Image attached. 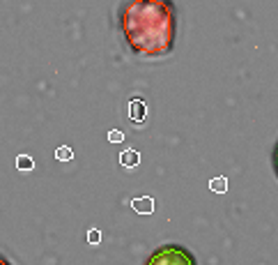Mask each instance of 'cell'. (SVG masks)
<instances>
[{
	"label": "cell",
	"mask_w": 278,
	"mask_h": 265,
	"mask_svg": "<svg viewBox=\"0 0 278 265\" xmlns=\"http://www.w3.org/2000/svg\"><path fill=\"white\" fill-rule=\"evenodd\" d=\"M120 30L131 53L163 58L175 48L177 9L172 0H127L120 7Z\"/></svg>",
	"instance_id": "6da1fadb"
},
{
	"label": "cell",
	"mask_w": 278,
	"mask_h": 265,
	"mask_svg": "<svg viewBox=\"0 0 278 265\" xmlns=\"http://www.w3.org/2000/svg\"><path fill=\"white\" fill-rule=\"evenodd\" d=\"M145 265H198V259L182 245H161L147 256Z\"/></svg>",
	"instance_id": "7a4b0ae2"
},
{
	"label": "cell",
	"mask_w": 278,
	"mask_h": 265,
	"mask_svg": "<svg viewBox=\"0 0 278 265\" xmlns=\"http://www.w3.org/2000/svg\"><path fill=\"white\" fill-rule=\"evenodd\" d=\"M131 210L136 212V215H152L154 199L152 196H136V199H131Z\"/></svg>",
	"instance_id": "3957f363"
},
{
	"label": "cell",
	"mask_w": 278,
	"mask_h": 265,
	"mask_svg": "<svg viewBox=\"0 0 278 265\" xmlns=\"http://www.w3.org/2000/svg\"><path fill=\"white\" fill-rule=\"evenodd\" d=\"M145 115H147V106H145V102L142 99H131V104H129V118H131V122L134 125H140L142 120H145Z\"/></svg>",
	"instance_id": "277c9868"
},
{
	"label": "cell",
	"mask_w": 278,
	"mask_h": 265,
	"mask_svg": "<svg viewBox=\"0 0 278 265\" xmlns=\"http://www.w3.org/2000/svg\"><path fill=\"white\" fill-rule=\"evenodd\" d=\"M120 164L125 166V169H136L138 164H140V152L138 150H125L120 155Z\"/></svg>",
	"instance_id": "5b68a950"
},
{
	"label": "cell",
	"mask_w": 278,
	"mask_h": 265,
	"mask_svg": "<svg viewBox=\"0 0 278 265\" xmlns=\"http://www.w3.org/2000/svg\"><path fill=\"white\" fill-rule=\"evenodd\" d=\"M16 169L18 171H32L35 169V159L30 155H18L16 157Z\"/></svg>",
	"instance_id": "8992f818"
},
{
	"label": "cell",
	"mask_w": 278,
	"mask_h": 265,
	"mask_svg": "<svg viewBox=\"0 0 278 265\" xmlns=\"http://www.w3.org/2000/svg\"><path fill=\"white\" fill-rule=\"evenodd\" d=\"M209 189H212V192H219V194H225L228 192V180H225V178H214V180H209Z\"/></svg>",
	"instance_id": "52a82bcc"
},
{
	"label": "cell",
	"mask_w": 278,
	"mask_h": 265,
	"mask_svg": "<svg viewBox=\"0 0 278 265\" xmlns=\"http://www.w3.org/2000/svg\"><path fill=\"white\" fill-rule=\"evenodd\" d=\"M55 159H60V162H69V159H74V150H71L69 145H60L58 150H55Z\"/></svg>",
	"instance_id": "ba28073f"
},
{
	"label": "cell",
	"mask_w": 278,
	"mask_h": 265,
	"mask_svg": "<svg viewBox=\"0 0 278 265\" xmlns=\"http://www.w3.org/2000/svg\"><path fill=\"white\" fill-rule=\"evenodd\" d=\"M108 141H111V143H120V141H125V134L120 132V129H111V132H108Z\"/></svg>",
	"instance_id": "9c48e42d"
},
{
	"label": "cell",
	"mask_w": 278,
	"mask_h": 265,
	"mask_svg": "<svg viewBox=\"0 0 278 265\" xmlns=\"http://www.w3.org/2000/svg\"><path fill=\"white\" fill-rule=\"evenodd\" d=\"M88 242H90V245H99V242H101V231L99 229L90 231V233H88Z\"/></svg>",
	"instance_id": "30bf717a"
},
{
	"label": "cell",
	"mask_w": 278,
	"mask_h": 265,
	"mask_svg": "<svg viewBox=\"0 0 278 265\" xmlns=\"http://www.w3.org/2000/svg\"><path fill=\"white\" fill-rule=\"evenodd\" d=\"M0 265H14V263H12V261H9V259H7L5 254L0 252Z\"/></svg>",
	"instance_id": "8fae6325"
}]
</instances>
